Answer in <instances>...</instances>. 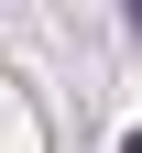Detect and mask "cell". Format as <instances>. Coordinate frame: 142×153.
Segmentation results:
<instances>
[{
	"label": "cell",
	"mask_w": 142,
	"mask_h": 153,
	"mask_svg": "<svg viewBox=\"0 0 142 153\" xmlns=\"http://www.w3.org/2000/svg\"><path fill=\"white\" fill-rule=\"evenodd\" d=\"M131 33H142V0H131Z\"/></svg>",
	"instance_id": "cell-2"
},
{
	"label": "cell",
	"mask_w": 142,
	"mask_h": 153,
	"mask_svg": "<svg viewBox=\"0 0 142 153\" xmlns=\"http://www.w3.org/2000/svg\"><path fill=\"white\" fill-rule=\"evenodd\" d=\"M120 153H142V120H131V142H120Z\"/></svg>",
	"instance_id": "cell-1"
}]
</instances>
